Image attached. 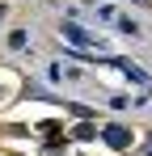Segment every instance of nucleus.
<instances>
[{
  "mask_svg": "<svg viewBox=\"0 0 152 156\" xmlns=\"http://www.w3.org/2000/svg\"><path fill=\"white\" fill-rule=\"evenodd\" d=\"M63 38H68V42H76V47H97V51H101V38H97V34H89L85 26H76V21H68V26H63Z\"/></svg>",
  "mask_w": 152,
  "mask_h": 156,
  "instance_id": "obj_1",
  "label": "nucleus"
},
{
  "mask_svg": "<svg viewBox=\"0 0 152 156\" xmlns=\"http://www.w3.org/2000/svg\"><path fill=\"white\" fill-rule=\"evenodd\" d=\"M110 63H114V68H118L123 76H131V80H135V84H144V89H148V84H152V80H148V72H139V68H135L131 59H110Z\"/></svg>",
  "mask_w": 152,
  "mask_h": 156,
  "instance_id": "obj_2",
  "label": "nucleus"
},
{
  "mask_svg": "<svg viewBox=\"0 0 152 156\" xmlns=\"http://www.w3.org/2000/svg\"><path fill=\"white\" fill-rule=\"evenodd\" d=\"M101 135H106V144H110V148H127V144H131V135H127V127H118V122L101 127Z\"/></svg>",
  "mask_w": 152,
  "mask_h": 156,
  "instance_id": "obj_3",
  "label": "nucleus"
},
{
  "mask_svg": "<svg viewBox=\"0 0 152 156\" xmlns=\"http://www.w3.org/2000/svg\"><path fill=\"white\" fill-rule=\"evenodd\" d=\"M93 135H97L93 122H80V127H76V139H93Z\"/></svg>",
  "mask_w": 152,
  "mask_h": 156,
  "instance_id": "obj_4",
  "label": "nucleus"
},
{
  "mask_svg": "<svg viewBox=\"0 0 152 156\" xmlns=\"http://www.w3.org/2000/svg\"><path fill=\"white\" fill-rule=\"evenodd\" d=\"M9 47H17V51L25 47V34H21V30H13V34H9Z\"/></svg>",
  "mask_w": 152,
  "mask_h": 156,
  "instance_id": "obj_5",
  "label": "nucleus"
},
{
  "mask_svg": "<svg viewBox=\"0 0 152 156\" xmlns=\"http://www.w3.org/2000/svg\"><path fill=\"white\" fill-rule=\"evenodd\" d=\"M148 152H152V139H148Z\"/></svg>",
  "mask_w": 152,
  "mask_h": 156,
  "instance_id": "obj_6",
  "label": "nucleus"
}]
</instances>
